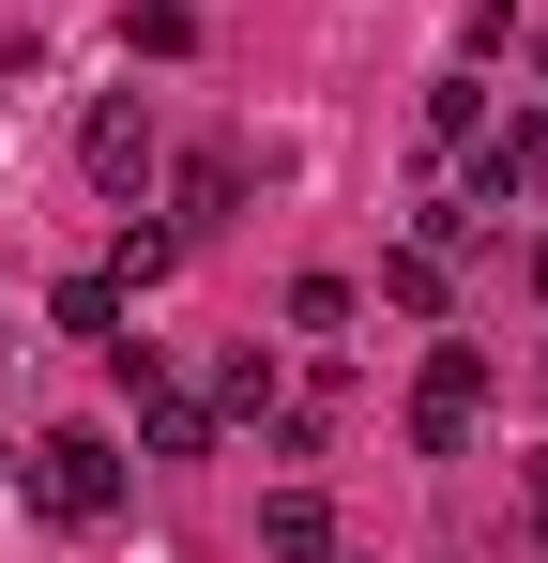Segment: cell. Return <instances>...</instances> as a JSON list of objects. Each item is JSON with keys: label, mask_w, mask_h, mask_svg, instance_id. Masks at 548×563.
Returning a JSON list of instances; mask_svg holds the SVG:
<instances>
[{"label": "cell", "mask_w": 548, "mask_h": 563, "mask_svg": "<svg viewBox=\"0 0 548 563\" xmlns=\"http://www.w3.org/2000/svg\"><path fill=\"white\" fill-rule=\"evenodd\" d=\"M77 168H91L107 198H138L153 168H168V137H153V107H138V92H107V107L77 122Z\"/></svg>", "instance_id": "3957f363"}, {"label": "cell", "mask_w": 548, "mask_h": 563, "mask_svg": "<svg viewBox=\"0 0 548 563\" xmlns=\"http://www.w3.org/2000/svg\"><path fill=\"white\" fill-rule=\"evenodd\" d=\"M62 335H122V275H62Z\"/></svg>", "instance_id": "9c48e42d"}, {"label": "cell", "mask_w": 548, "mask_h": 563, "mask_svg": "<svg viewBox=\"0 0 548 563\" xmlns=\"http://www.w3.org/2000/svg\"><path fill=\"white\" fill-rule=\"evenodd\" d=\"M427 137H442V153H472V137H487V92H472V77H442V92H427Z\"/></svg>", "instance_id": "30bf717a"}, {"label": "cell", "mask_w": 548, "mask_h": 563, "mask_svg": "<svg viewBox=\"0 0 548 563\" xmlns=\"http://www.w3.org/2000/svg\"><path fill=\"white\" fill-rule=\"evenodd\" d=\"M31 503H46L62 533H91V518H122V457H107L91 427H62V442H31Z\"/></svg>", "instance_id": "6da1fadb"}, {"label": "cell", "mask_w": 548, "mask_h": 563, "mask_svg": "<svg viewBox=\"0 0 548 563\" xmlns=\"http://www.w3.org/2000/svg\"><path fill=\"white\" fill-rule=\"evenodd\" d=\"M122 46H138V62H183L198 15H183V0H122Z\"/></svg>", "instance_id": "52a82bcc"}, {"label": "cell", "mask_w": 548, "mask_h": 563, "mask_svg": "<svg viewBox=\"0 0 548 563\" xmlns=\"http://www.w3.org/2000/svg\"><path fill=\"white\" fill-rule=\"evenodd\" d=\"M548 184V122H503V137H472V213H503V198Z\"/></svg>", "instance_id": "277c9868"}, {"label": "cell", "mask_w": 548, "mask_h": 563, "mask_svg": "<svg viewBox=\"0 0 548 563\" xmlns=\"http://www.w3.org/2000/svg\"><path fill=\"white\" fill-rule=\"evenodd\" d=\"M472 427H487V351H472V335H442V351H427V380H412V442H427V457H457Z\"/></svg>", "instance_id": "7a4b0ae2"}, {"label": "cell", "mask_w": 548, "mask_h": 563, "mask_svg": "<svg viewBox=\"0 0 548 563\" xmlns=\"http://www.w3.org/2000/svg\"><path fill=\"white\" fill-rule=\"evenodd\" d=\"M534 289H548V229H534Z\"/></svg>", "instance_id": "8fae6325"}, {"label": "cell", "mask_w": 548, "mask_h": 563, "mask_svg": "<svg viewBox=\"0 0 548 563\" xmlns=\"http://www.w3.org/2000/svg\"><path fill=\"white\" fill-rule=\"evenodd\" d=\"M260 549L274 563H320V549H336V503H320V487H274V503H260Z\"/></svg>", "instance_id": "8992f818"}, {"label": "cell", "mask_w": 548, "mask_h": 563, "mask_svg": "<svg viewBox=\"0 0 548 563\" xmlns=\"http://www.w3.org/2000/svg\"><path fill=\"white\" fill-rule=\"evenodd\" d=\"M381 305H412V320H442V260H427V244H396V260H381Z\"/></svg>", "instance_id": "ba28073f"}, {"label": "cell", "mask_w": 548, "mask_h": 563, "mask_svg": "<svg viewBox=\"0 0 548 563\" xmlns=\"http://www.w3.org/2000/svg\"><path fill=\"white\" fill-rule=\"evenodd\" d=\"M320 563H351V549H320Z\"/></svg>", "instance_id": "4fadbf2b"}, {"label": "cell", "mask_w": 548, "mask_h": 563, "mask_svg": "<svg viewBox=\"0 0 548 563\" xmlns=\"http://www.w3.org/2000/svg\"><path fill=\"white\" fill-rule=\"evenodd\" d=\"M183 213H168V229H229V213H244V153H229V137H198V153H183Z\"/></svg>", "instance_id": "5b68a950"}, {"label": "cell", "mask_w": 548, "mask_h": 563, "mask_svg": "<svg viewBox=\"0 0 548 563\" xmlns=\"http://www.w3.org/2000/svg\"><path fill=\"white\" fill-rule=\"evenodd\" d=\"M0 366H15V335H0Z\"/></svg>", "instance_id": "7c38bea8"}]
</instances>
